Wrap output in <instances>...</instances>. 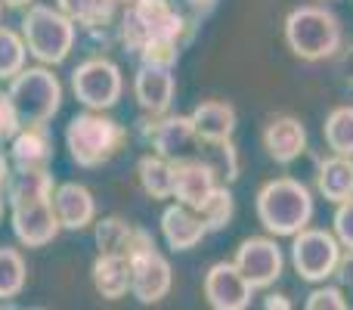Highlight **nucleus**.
I'll return each mask as SVG.
<instances>
[{"label": "nucleus", "mask_w": 353, "mask_h": 310, "mask_svg": "<svg viewBox=\"0 0 353 310\" xmlns=\"http://www.w3.org/2000/svg\"><path fill=\"white\" fill-rule=\"evenodd\" d=\"M56 6H59L78 28L118 25V10H121V6L112 3V0H56Z\"/></svg>", "instance_id": "26"}, {"label": "nucleus", "mask_w": 353, "mask_h": 310, "mask_svg": "<svg viewBox=\"0 0 353 310\" xmlns=\"http://www.w3.org/2000/svg\"><path fill=\"white\" fill-rule=\"evenodd\" d=\"M201 158L214 168L220 183H236L239 180V153L232 146V140H223V143H201Z\"/></svg>", "instance_id": "31"}, {"label": "nucleus", "mask_w": 353, "mask_h": 310, "mask_svg": "<svg viewBox=\"0 0 353 310\" xmlns=\"http://www.w3.org/2000/svg\"><path fill=\"white\" fill-rule=\"evenodd\" d=\"M50 205H53L62 230L81 233L87 226H93V220H97V199H93V193L84 183H59L53 189Z\"/></svg>", "instance_id": "18"}, {"label": "nucleus", "mask_w": 353, "mask_h": 310, "mask_svg": "<svg viewBox=\"0 0 353 310\" xmlns=\"http://www.w3.org/2000/svg\"><path fill=\"white\" fill-rule=\"evenodd\" d=\"M28 282V264L19 249H0V301H12L22 295Z\"/></svg>", "instance_id": "29"}, {"label": "nucleus", "mask_w": 353, "mask_h": 310, "mask_svg": "<svg viewBox=\"0 0 353 310\" xmlns=\"http://www.w3.org/2000/svg\"><path fill=\"white\" fill-rule=\"evenodd\" d=\"M285 43L304 62L332 59L344 47L341 19L323 3H301L285 16Z\"/></svg>", "instance_id": "2"}, {"label": "nucleus", "mask_w": 353, "mask_h": 310, "mask_svg": "<svg viewBox=\"0 0 353 310\" xmlns=\"http://www.w3.org/2000/svg\"><path fill=\"white\" fill-rule=\"evenodd\" d=\"M323 140L329 146V153L353 155V106H335L325 115Z\"/></svg>", "instance_id": "27"}, {"label": "nucleus", "mask_w": 353, "mask_h": 310, "mask_svg": "<svg viewBox=\"0 0 353 310\" xmlns=\"http://www.w3.org/2000/svg\"><path fill=\"white\" fill-rule=\"evenodd\" d=\"M34 0H3V6H10V10H25V6H31Z\"/></svg>", "instance_id": "41"}, {"label": "nucleus", "mask_w": 353, "mask_h": 310, "mask_svg": "<svg viewBox=\"0 0 353 310\" xmlns=\"http://www.w3.org/2000/svg\"><path fill=\"white\" fill-rule=\"evenodd\" d=\"M6 84L22 124H47L62 109V81L50 66H25Z\"/></svg>", "instance_id": "5"}, {"label": "nucleus", "mask_w": 353, "mask_h": 310, "mask_svg": "<svg viewBox=\"0 0 353 310\" xmlns=\"http://www.w3.org/2000/svg\"><path fill=\"white\" fill-rule=\"evenodd\" d=\"M72 93L84 109L109 112L124 93V75L109 56H90L72 72Z\"/></svg>", "instance_id": "7"}, {"label": "nucleus", "mask_w": 353, "mask_h": 310, "mask_svg": "<svg viewBox=\"0 0 353 310\" xmlns=\"http://www.w3.org/2000/svg\"><path fill=\"white\" fill-rule=\"evenodd\" d=\"M344 245L338 236L323 226H304L292 236V267L304 282H325L335 276Z\"/></svg>", "instance_id": "6"}, {"label": "nucleus", "mask_w": 353, "mask_h": 310, "mask_svg": "<svg viewBox=\"0 0 353 310\" xmlns=\"http://www.w3.org/2000/svg\"><path fill=\"white\" fill-rule=\"evenodd\" d=\"M304 307H307V310H347L350 301L344 298V289L325 286V282H316V289L307 295Z\"/></svg>", "instance_id": "33"}, {"label": "nucleus", "mask_w": 353, "mask_h": 310, "mask_svg": "<svg viewBox=\"0 0 353 310\" xmlns=\"http://www.w3.org/2000/svg\"><path fill=\"white\" fill-rule=\"evenodd\" d=\"M112 3H118V6H128V3H130V0H112Z\"/></svg>", "instance_id": "43"}, {"label": "nucleus", "mask_w": 353, "mask_h": 310, "mask_svg": "<svg viewBox=\"0 0 353 310\" xmlns=\"http://www.w3.org/2000/svg\"><path fill=\"white\" fill-rule=\"evenodd\" d=\"M93 289L105 301H118L130 295V261L124 255H97L90 267Z\"/></svg>", "instance_id": "24"}, {"label": "nucleus", "mask_w": 353, "mask_h": 310, "mask_svg": "<svg viewBox=\"0 0 353 310\" xmlns=\"http://www.w3.org/2000/svg\"><path fill=\"white\" fill-rule=\"evenodd\" d=\"M128 261H130V295L140 304H159V301H165L171 295L174 270L171 261L159 251V245L134 251Z\"/></svg>", "instance_id": "10"}, {"label": "nucleus", "mask_w": 353, "mask_h": 310, "mask_svg": "<svg viewBox=\"0 0 353 310\" xmlns=\"http://www.w3.org/2000/svg\"><path fill=\"white\" fill-rule=\"evenodd\" d=\"M217 174L214 168L205 162L201 155H189V158H176L174 162V193L171 199L183 202V205L199 208L208 195L217 186Z\"/></svg>", "instance_id": "17"}, {"label": "nucleus", "mask_w": 353, "mask_h": 310, "mask_svg": "<svg viewBox=\"0 0 353 310\" xmlns=\"http://www.w3.org/2000/svg\"><path fill=\"white\" fill-rule=\"evenodd\" d=\"M10 174H12L10 153H3V149H0V186H6V180H10Z\"/></svg>", "instance_id": "40"}, {"label": "nucleus", "mask_w": 353, "mask_h": 310, "mask_svg": "<svg viewBox=\"0 0 353 310\" xmlns=\"http://www.w3.org/2000/svg\"><path fill=\"white\" fill-rule=\"evenodd\" d=\"M130 10L140 19L149 37H171V41L189 43L199 25L176 6V0H130Z\"/></svg>", "instance_id": "12"}, {"label": "nucleus", "mask_w": 353, "mask_h": 310, "mask_svg": "<svg viewBox=\"0 0 353 310\" xmlns=\"http://www.w3.org/2000/svg\"><path fill=\"white\" fill-rule=\"evenodd\" d=\"M217 3L220 0H180V6H183V12H186L189 19H192L195 25H201L208 16H211L214 10H217Z\"/></svg>", "instance_id": "36"}, {"label": "nucleus", "mask_w": 353, "mask_h": 310, "mask_svg": "<svg viewBox=\"0 0 353 310\" xmlns=\"http://www.w3.org/2000/svg\"><path fill=\"white\" fill-rule=\"evenodd\" d=\"M128 128L105 112L84 109L65 128V149L78 168H103L124 149Z\"/></svg>", "instance_id": "3"}, {"label": "nucleus", "mask_w": 353, "mask_h": 310, "mask_svg": "<svg viewBox=\"0 0 353 310\" xmlns=\"http://www.w3.org/2000/svg\"><path fill=\"white\" fill-rule=\"evenodd\" d=\"M335 72H338V78L344 81L347 87H353V43H347V47H341L335 56Z\"/></svg>", "instance_id": "37"}, {"label": "nucleus", "mask_w": 353, "mask_h": 310, "mask_svg": "<svg viewBox=\"0 0 353 310\" xmlns=\"http://www.w3.org/2000/svg\"><path fill=\"white\" fill-rule=\"evenodd\" d=\"M195 211L201 214L208 233L226 230V226H230V220H232V214H236V199H232L230 183H217V186H214V193L208 195V199L201 202Z\"/></svg>", "instance_id": "28"}, {"label": "nucleus", "mask_w": 353, "mask_h": 310, "mask_svg": "<svg viewBox=\"0 0 353 310\" xmlns=\"http://www.w3.org/2000/svg\"><path fill=\"white\" fill-rule=\"evenodd\" d=\"M189 118H192L195 134H199L201 143L232 140L236 124H239L236 106L226 103V99H205V103H199L192 112H189Z\"/></svg>", "instance_id": "20"}, {"label": "nucleus", "mask_w": 353, "mask_h": 310, "mask_svg": "<svg viewBox=\"0 0 353 310\" xmlns=\"http://www.w3.org/2000/svg\"><path fill=\"white\" fill-rule=\"evenodd\" d=\"M10 226L25 249H43L62 233V224L50 202H31V205L10 208Z\"/></svg>", "instance_id": "13"}, {"label": "nucleus", "mask_w": 353, "mask_h": 310, "mask_svg": "<svg viewBox=\"0 0 353 310\" xmlns=\"http://www.w3.org/2000/svg\"><path fill=\"white\" fill-rule=\"evenodd\" d=\"M22 37L28 43V53L41 66H62L78 41V25L59 10L47 3L25 6L22 16Z\"/></svg>", "instance_id": "4"}, {"label": "nucleus", "mask_w": 353, "mask_h": 310, "mask_svg": "<svg viewBox=\"0 0 353 310\" xmlns=\"http://www.w3.org/2000/svg\"><path fill=\"white\" fill-rule=\"evenodd\" d=\"M332 233L344 249H353V195L335 205V217H332Z\"/></svg>", "instance_id": "34"}, {"label": "nucleus", "mask_w": 353, "mask_h": 310, "mask_svg": "<svg viewBox=\"0 0 353 310\" xmlns=\"http://www.w3.org/2000/svg\"><path fill=\"white\" fill-rule=\"evenodd\" d=\"M12 168H47L53 162V137L47 124H22L10 140Z\"/></svg>", "instance_id": "21"}, {"label": "nucleus", "mask_w": 353, "mask_h": 310, "mask_svg": "<svg viewBox=\"0 0 353 310\" xmlns=\"http://www.w3.org/2000/svg\"><path fill=\"white\" fill-rule=\"evenodd\" d=\"M19 128H22V118H19L16 106H12L10 90H0V146L10 143L19 134Z\"/></svg>", "instance_id": "35"}, {"label": "nucleus", "mask_w": 353, "mask_h": 310, "mask_svg": "<svg viewBox=\"0 0 353 310\" xmlns=\"http://www.w3.org/2000/svg\"><path fill=\"white\" fill-rule=\"evenodd\" d=\"M263 307H267V310H276V307H279V310H288V307H292V301H288L285 295H276V292H270L267 298H263Z\"/></svg>", "instance_id": "39"}, {"label": "nucleus", "mask_w": 353, "mask_h": 310, "mask_svg": "<svg viewBox=\"0 0 353 310\" xmlns=\"http://www.w3.org/2000/svg\"><path fill=\"white\" fill-rule=\"evenodd\" d=\"M180 41H171V37H149L146 43L137 53V62L140 66H159V68H174L176 59H180Z\"/></svg>", "instance_id": "32"}, {"label": "nucleus", "mask_w": 353, "mask_h": 310, "mask_svg": "<svg viewBox=\"0 0 353 310\" xmlns=\"http://www.w3.org/2000/svg\"><path fill=\"white\" fill-rule=\"evenodd\" d=\"M208 307L214 310H245L254 298V286L245 280V273L236 267V261H217L208 267L201 280Z\"/></svg>", "instance_id": "11"}, {"label": "nucleus", "mask_w": 353, "mask_h": 310, "mask_svg": "<svg viewBox=\"0 0 353 310\" xmlns=\"http://www.w3.org/2000/svg\"><path fill=\"white\" fill-rule=\"evenodd\" d=\"M93 239H97L99 255H124V258H130L140 249L155 245L152 233L143 230V226H134L130 220L118 217V214L93 220Z\"/></svg>", "instance_id": "14"}, {"label": "nucleus", "mask_w": 353, "mask_h": 310, "mask_svg": "<svg viewBox=\"0 0 353 310\" xmlns=\"http://www.w3.org/2000/svg\"><path fill=\"white\" fill-rule=\"evenodd\" d=\"M176 81L174 68H159V66H140L134 75V97L143 115H165L174 106Z\"/></svg>", "instance_id": "16"}, {"label": "nucleus", "mask_w": 353, "mask_h": 310, "mask_svg": "<svg viewBox=\"0 0 353 310\" xmlns=\"http://www.w3.org/2000/svg\"><path fill=\"white\" fill-rule=\"evenodd\" d=\"M28 66V43L22 31H12L0 25V81L16 78Z\"/></svg>", "instance_id": "30"}, {"label": "nucleus", "mask_w": 353, "mask_h": 310, "mask_svg": "<svg viewBox=\"0 0 353 310\" xmlns=\"http://www.w3.org/2000/svg\"><path fill=\"white\" fill-rule=\"evenodd\" d=\"M335 276L344 282V286H350L353 289V249H344V255H341V261H338V270H335Z\"/></svg>", "instance_id": "38"}, {"label": "nucleus", "mask_w": 353, "mask_h": 310, "mask_svg": "<svg viewBox=\"0 0 353 310\" xmlns=\"http://www.w3.org/2000/svg\"><path fill=\"white\" fill-rule=\"evenodd\" d=\"M53 174L47 168H16L6 180V205H31V202H50L53 199Z\"/></svg>", "instance_id": "22"}, {"label": "nucleus", "mask_w": 353, "mask_h": 310, "mask_svg": "<svg viewBox=\"0 0 353 310\" xmlns=\"http://www.w3.org/2000/svg\"><path fill=\"white\" fill-rule=\"evenodd\" d=\"M3 205H6V193H3V186H0V224H3Z\"/></svg>", "instance_id": "42"}, {"label": "nucleus", "mask_w": 353, "mask_h": 310, "mask_svg": "<svg viewBox=\"0 0 353 310\" xmlns=\"http://www.w3.org/2000/svg\"><path fill=\"white\" fill-rule=\"evenodd\" d=\"M316 193L325 202L338 205V202L353 195V155H325L316 164Z\"/></svg>", "instance_id": "23"}, {"label": "nucleus", "mask_w": 353, "mask_h": 310, "mask_svg": "<svg viewBox=\"0 0 353 310\" xmlns=\"http://www.w3.org/2000/svg\"><path fill=\"white\" fill-rule=\"evenodd\" d=\"M236 267L245 273V280L254 286V292L270 289L279 282L282 270H285V255H282L276 236H248L239 242L236 249Z\"/></svg>", "instance_id": "9"}, {"label": "nucleus", "mask_w": 353, "mask_h": 310, "mask_svg": "<svg viewBox=\"0 0 353 310\" xmlns=\"http://www.w3.org/2000/svg\"><path fill=\"white\" fill-rule=\"evenodd\" d=\"M261 143L276 164H292L307 153V128L294 115H276L263 124Z\"/></svg>", "instance_id": "15"}, {"label": "nucleus", "mask_w": 353, "mask_h": 310, "mask_svg": "<svg viewBox=\"0 0 353 310\" xmlns=\"http://www.w3.org/2000/svg\"><path fill=\"white\" fill-rule=\"evenodd\" d=\"M254 211L270 236L292 239L294 233H301L304 226L313 224L316 202H313V193L307 183L294 180V177H276V180H267L257 189Z\"/></svg>", "instance_id": "1"}, {"label": "nucleus", "mask_w": 353, "mask_h": 310, "mask_svg": "<svg viewBox=\"0 0 353 310\" xmlns=\"http://www.w3.org/2000/svg\"><path fill=\"white\" fill-rule=\"evenodd\" d=\"M140 134L155 153L171 158V162L189 158L201 149V140L195 134V124L189 115H171V112H165V115H146L140 122Z\"/></svg>", "instance_id": "8"}, {"label": "nucleus", "mask_w": 353, "mask_h": 310, "mask_svg": "<svg viewBox=\"0 0 353 310\" xmlns=\"http://www.w3.org/2000/svg\"><path fill=\"white\" fill-rule=\"evenodd\" d=\"M137 180L152 199H171L174 193V162L159 153H149L137 162Z\"/></svg>", "instance_id": "25"}, {"label": "nucleus", "mask_w": 353, "mask_h": 310, "mask_svg": "<svg viewBox=\"0 0 353 310\" xmlns=\"http://www.w3.org/2000/svg\"><path fill=\"white\" fill-rule=\"evenodd\" d=\"M0 12H3V0H0Z\"/></svg>", "instance_id": "44"}, {"label": "nucleus", "mask_w": 353, "mask_h": 310, "mask_svg": "<svg viewBox=\"0 0 353 310\" xmlns=\"http://www.w3.org/2000/svg\"><path fill=\"white\" fill-rule=\"evenodd\" d=\"M208 236V226L192 205L174 202L161 211V239L171 251H189Z\"/></svg>", "instance_id": "19"}]
</instances>
